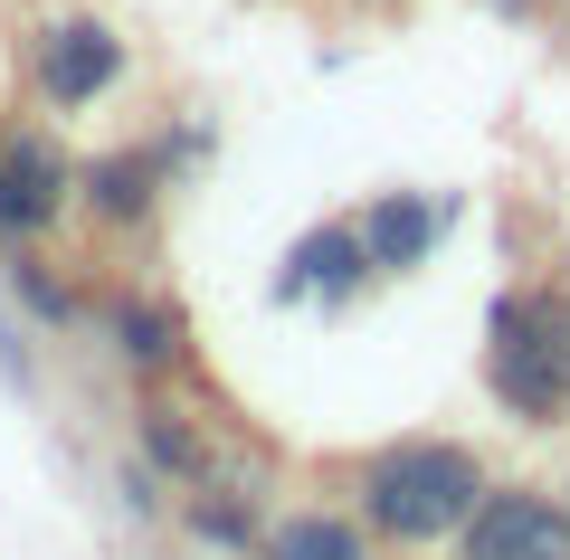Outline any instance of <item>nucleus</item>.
Here are the masks:
<instances>
[{"label": "nucleus", "instance_id": "nucleus-1", "mask_svg": "<svg viewBox=\"0 0 570 560\" xmlns=\"http://www.w3.org/2000/svg\"><path fill=\"white\" fill-rule=\"evenodd\" d=\"M485 484L494 475L466 438H390V446L362 456L352 494H362V522L381 541H448V532H466Z\"/></svg>", "mask_w": 570, "mask_h": 560}, {"label": "nucleus", "instance_id": "nucleus-2", "mask_svg": "<svg viewBox=\"0 0 570 560\" xmlns=\"http://www.w3.org/2000/svg\"><path fill=\"white\" fill-rule=\"evenodd\" d=\"M485 390L523 428H570V285H504L494 295Z\"/></svg>", "mask_w": 570, "mask_h": 560}, {"label": "nucleus", "instance_id": "nucleus-3", "mask_svg": "<svg viewBox=\"0 0 570 560\" xmlns=\"http://www.w3.org/2000/svg\"><path fill=\"white\" fill-rule=\"evenodd\" d=\"M20 67H29V96H39L48 115H86V105H105L134 77V39H124L105 10H58V20L29 29Z\"/></svg>", "mask_w": 570, "mask_h": 560}, {"label": "nucleus", "instance_id": "nucleus-4", "mask_svg": "<svg viewBox=\"0 0 570 560\" xmlns=\"http://www.w3.org/2000/svg\"><path fill=\"white\" fill-rule=\"evenodd\" d=\"M77 209V161L48 124H10L0 134V247H39L48 228Z\"/></svg>", "mask_w": 570, "mask_h": 560}, {"label": "nucleus", "instance_id": "nucleus-5", "mask_svg": "<svg viewBox=\"0 0 570 560\" xmlns=\"http://www.w3.org/2000/svg\"><path fill=\"white\" fill-rule=\"evenodd\" d=\"M181 153H200V143H181ZM181 153H171L163 134H142V143H105L96 161H77V209H86L96 228H142L153 209L171 200Z\"/></svg>", "mask_w": 570, "mask_h": 560}, {"label": "nucleus", "instance_id": "nucleus-6", "mask_svg": "<svg viewBox=\"0 0 570 560\" xmlns=\"http://www.w3.org/2000/svg\"><path fill=\"white\" fill-rule=\"evenodd\" d=\"M456 551L466 560H570V503L542 494V484H485Z\"/></svg>", "mask_w": 570, "mask_h": 560}, {"label": "nucleus", "instance_id": "nucleus-7", "mask_svg": "<svg viewBox=\"0 0 570 560\" xmlns=\"http://www.w3.org/2000/svg\"><path fill=\"white\" fill-rule=\"evenodd\" d=\"M352 228H362V247H371V276H419V266L448 247L456 200H438V190H381V200L352 209Z\"/></svg>", "mask_w": 570, "mask_h": 560}, {"label": "nucleus", "instance_id": "nucleus-8", "mask_svg": "<svg viewBox=\"0 0 570 560\" xmlns=\"http://www.w3.org/2000/svg\"><path fill=\"white\" fill-rule=\"evenodd\" d=\"M362 285H381V276H371V247H362V228H352V219L305 228V238L285 247V266H276V295L285 304H324V314H343Z\"/></svg>", "mask_w": 570, "mask_h": 560}, {"label": "nucleus", "instance_id": "nucleus-9", "mask_svg": "<svg viewBox=\"0 0 570 560\" xmlns=\"http://www.w3.org/2000/svg\"><path fill=\"white\" fill-rule=\"evenodd\" d=\"M105 342H115L134 371H181V361H190V314L171 295H142V285H134V295L105 304Z\"/></svg>", "mask_w": 570, "mask_h": 560}, {"label": "nucleus", "instance_id": "nucleus-10", "mask_svg": "<svg viewBox=\"0 0 570 560\" xmlns=\"http://www.w3.org/2000/svg\"><path fill=\"white\" fill-rule=\"evenodd\" d=\"M142 465H153V475H171L181 484V494H200V484H219V465H209V446H200V428L181 419V409L171 400H142Z\"/></svg>", "mask_w": 570, "mask_h": 560}, {"label": "nucleus", "instance_id": "nucleus-11", "mask_svg": "<svg viewBox=\"0 0 570 560\" xmlns=\"http://www.w3.org/2000/svg\"><path fill=\"white\" fill-rule=\"evenodd\" d=\"M266 560H381L352 513H285L266 532Z\"/></svg>", "mask_w": 570, "mask_h": 560}, {"label": "nucleus", "instance_id": "nucleus-12", "mask_svg": "<svg viewBox=\"0 0 570 560\" xmlns=\"http://www.w3.org/2000/svg\"><path fill=\"white\" fill-rule=\"evenodd\" d=\"M10 295H20V304H29V314H39V323H48V333H77V323H86V314H96V304H86V285H67V276H58V266H48V257H39V247H10Z\"/></svg>", "mask_w": 570, "mask_h": 560}, {"label": "nucleus", "instance_id": "nucleus-13", "mask_svg": "<svg viewBox=\"0 0 570 560\" xmlns=\"http://www.w3.org/2000/svg\"><path fill=\"white\" fill-rule=\"evenodd\" d=\"M352 10H409V0H352Z\"/></svg>", "mask_w": 570, "mask_h": 560}]
</instances>
